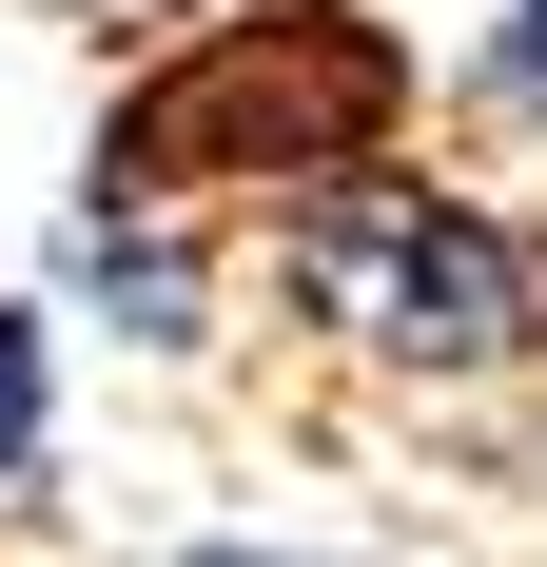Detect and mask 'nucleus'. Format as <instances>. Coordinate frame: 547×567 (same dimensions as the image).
I'll return each instance as SVG.
<instances>
[{"instance_id":"6","label":"nucleus","mask_w":547,"mask_h":567,"mask_svg":"<svg viewBox=\"0 0 547 567\" xmlns=\"http://www.w3.org/2000/svg\"><path fill=\"white\" fill-rule=\"evenodd\" d=\"M176 567H293V548H255V528H235V548H176Z\"/></svg>"},{"instance_id":"3","label":"nucleus","mask_w":547,"mask_h":567,"mask_svg":"<svg viewBox=\"0 0 547 567\" xmlns=\"http://www.w3.org/2000/svg\"><path fill=\"white\" fill-rule=\"evenodd\" d=\"M235 293H255V235H216V216L59 196V235H40V313L99 333V352H137V372H196V352L235 333Z\"/></svg>"},{"instance_id":"4","label":"nucleus","mask_w":547,"mask_h":567,"mask_svg":"<svg viewBox=\"0 0 547 567\" xmlns=\"http://www.w3.org/2000/svg\"><path fill=\"white\" fill-rule=\"evenodd\" d=\"M59 509V313L0 293V548Z\"/></svg>"},{"instance_id":"1","label":"nucleus","mask_w":547,"mask_h":567,"mask_svg":"<svg viewBox=\"0 0 547 567\" xmlns=\"http://www.w3.org/2000/svg\"><path fill=\"white\" fill-rule=\"evenodd\" d=\"M431 157V59L391 40L372 0H196L157 20V59L99 99L79 137V196H137V216H293L332 176Z\"/></svg>"},{"instance_id":"5","label":"nucleus","mask_w":547,"mask_h":567,"mask_svg":"<svg viewBox=\"0 0 547 567\" xmlns=\"http://www.w3.org/2000/svg\"><path fill=\"white\" fill-rule=\"evenodd\" d=\"M0 20H176V0H0Z\"/></svg>"},{"instance_id":"2","label":"nucleus","mask_w":547,"mask_h":567,"mask_svg":"<svg viewBox=\"0 0 547 567\" xmlns=\"http://www.w3.org/2000/svg\"><path fill=\"white\" fill-rule=\"evenodd\" d=\"M255 293L293 313V352L372 372V392H431V411L547 372V216L489 196V176H431V157L255 216Z\"/></svg>"}]
</instances>
